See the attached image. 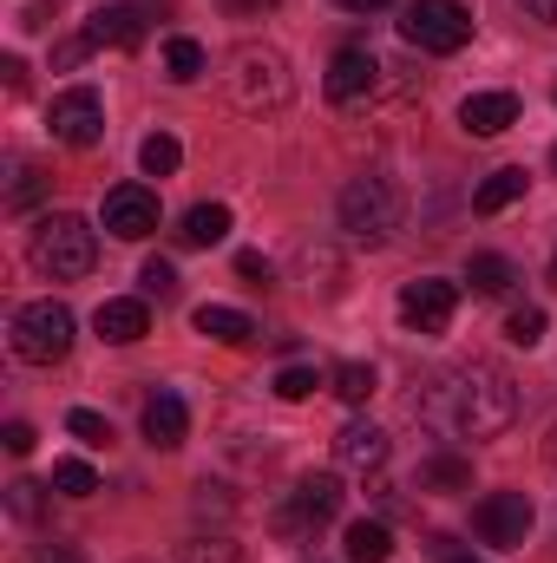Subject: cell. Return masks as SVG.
<instances>
[{"mask_svg":"<svg viewBox=\"0 0 557 563\" xmlns=\"http://www.w3.org/2000/svg\"><path fill=\"white\" fill-rule=\"evenodd\" d=\"M139 164H144V177H171V170L184 164V144L171 139V132H151V139L139 144Z\"/></svg>","mask_w":557,"mask_h":563,"instance_id":"obj_27","label":"cell"},{"mask_svg":"<svg viewBox=\"0 0 557 563\" xmlns=\"http://www.w3.org/2000/svg\"><path fill=\"white\" fill-rule=\"evenodd\" d=\"M394 558V531L381 518H354L348 525V563H387Z\"/></svg>","mask_w":557,"mask_h":563,"instance_id":"obj_21","label":"cell"},{"mask_svg":"<svg viewBox=\"0 0 557 563\" xmlns=\"http://www.w3.org/2000/svg\"><path fill=\"white\" fill-rule=\"evenodd\" d=\"M106 230H112L119 243H144V236L157 230V197H151L144 184H119V190L106 197Z\"/></svg>","mask_w":557,"mask_h":563,"instance_id":"obj_12","label":"cell"},{"mask_svg":"<svg viewBox=\"0 0 557 563\" xmlns=\"http://www.w3.org/2000/svg\"><path fill=\"white\" fill-rule=\"evenodd\" d=\"M92 328H99V341L132 347V341H144V334H151V308H144V295H112V301H99Z\"/></svg>","mask_w":557,"mask_h":563,"instance_id":"obj_13","label":"cell"},{"mask_svg":"<svg viewBox=\"0 0 557 563\" xmlns=\"http://www.w3.org/2000/svg\"><path fill=\"white\" fill-rule=\"evenodd\" d=\"M381 59L368 53V46H341L335 59H328V99L335 106H361V99H374L381 92Z\"/></svg>","mask_w":557,"mask_h":563,"instance_id":"obj_11","label":"cell"},{"mask_svg":"<svg viewBox=\"0 0 557 563\" xmlns=\"http://www.w3.org/2000/svg\"><path fill=\"white\" fill-rule=\"evenodd\" d=\"M139 282H144V295H157V301H164V295H177V269H171L164 256H151V263L139 269Z\"/></svg>","mask_w":557,"mask_h":563,"instance_id":"obj_34","label":"cell"},{"mask_svg":"<svg viewBox=\"0 0 557 563\" xmlns=\"http://www.w3.org/2000/svg\"><path fill=\"white\" fill-rule=\"evenodd\" d=\"M92 53H99V40H92V33H73V40H59V46H53V66H59V73H73V66H86Z\"/></svg>","mask_w":557,"mask_h":563,"instance_id":"obj_32","label":"cell"},{"mask_svg":"<svg viewBox=\"0 0 557 563\" xmlns=\"http://www.w3.org/2000/svg\"><path fill=\"white\" fill-rule=\"evenodd\" d=\"M335 465H341V472H381V465H387V432L368 426V420L341 426V432H335Z\"/></svg>","mask_w":557,"mask_h":563,"instance_id":"obj_14","label":"cell"},{"mask_svg":"<svg viewBox=\"0 0 557 563\" xmlns=\"http://www.w3.org/2000/svg\"><path fill=\"white\" fill-rule=\"evenodd\" d=\"M13 354L26 361V367H53V361H66L73 354V308L66 301H26V308H13Z\"/></svg>","mask_w":557,"mask_h":563,"instance_id":"obj_6","label":"cell"},{"mask_svg":"<svg viewBox=\"0 0 557 563\" xmlns=\"http://www.w3.org/2000/svg\"><path fill=\"white\" fill-rule=\"evenodd\" d=\"M452 308H459V288L439 276H419L401 288V321L414 328V334H446L452 328Z\"/></svg>","mask_w":557,"mask_h":563,"instance_id":"obj_10","label":"cell"},{"mask_svg":"<svg viewBox=\"0 0 557 563\" xmlns=\"http://www.w3.org/2000/svg\"><path fill=\"white\" fill-rule=\"evenodd\" d=\"M0 439H7V452H13V459H26V452H33V426H26V420H7Z\"/></svg>","mask_w":557,"mask_h":563,"instance_id":"obj_37","label":"cell"},{"mask_svg":"<svg viewBox=\"0 0 557 563\" xmlns=\"http://www.w3.org/2000/svg\"><path fill=\"white\" fill-rule=\"evenodd\" d=\"M184 432H190V407L177 400V394H157V400H144V439L151 445H184Z\"/></svg>","mask_w":557,"mask_h":563,"instance_id":"obj_17","label":"cell"},{"mask_svg":"<svg viewBox=\"0 0 557 563\" xmlns=\"http://www.w3.org/2000/svg\"><path fill=\"white\" fill-rule=\"evenodd\" d=\"M7 511H13L20 525H33V518L46 511V498H40V485H26V478H13V485H7Z\"/></svg>","mask_w":557,"mask_h":563,"instance_id":"obj_31","label":"cell"},{"mask_svg":"<svg viewBox=\"0 0 557 563\" xmlns=\"http://www.w3.org/2000/svg\"><path fill=\"white\" fill-rule=\"evenodd\" d=\"M86 33H92L99 46H125V53H132V46L144 40V13L132 7V0H112V7H99V13H92V26H86Z\"/></svg>","mask_w":557,"mask_h":563,"instance_id":"obj_16","label":"cell"},{"mask_svg":"<svg viewBox=\"0 0 557 563\" xmlns=\"http://www.w3.org/2000/svg\"><path fill=\"white\" fill-rule=\"evenodd\" d=\"M551 170H557V151H551Z\"/></svg>","mask_w":557,"mask_h":563,"instance_id":"obj_44","label":"cell"},{"mask_svg":"<svg viewBox=\"0 0 557 563\" xmlns=\"http://www.w3.org/2000/svg\"><path fill=\"white\" fill-rule=\"evenodd\" d=\"M459 125H466L472 139L512 132V125H518V92H472V99L459 106Z\"/></svg>","mask_w":557,"mask_h":563,"instance_id":"obj_15","label":"cell"},{"mask_svg":"<svg viewBox=\"0 0 557 563\" xmlns=\"http://www.w3.org/2000/svg\"><path fill=\"white\" fill-rule=\"evenodd\" d=\"M26 256H33V269H40L46 282H79V276H92V263H99V236H92V223H86V217L53 210V217H40V223H33Z\"/></svg>","mask_w":557,"mask_h":563,"instance_id":"obj_3","label":"cell"},{"mask_svg":"<svg viewBox=\"0 0 557 563\" xmlns=\"http://www.w3.org/2000/svg\"><path fill=\"white\" fill-rule=\"evenodd\" d=\"M335 7H348V13H381L387 0H335Z\"/></svg>","mask_w":557,"mask_h":563,"instance_id":"obj_41","label":"cell"},{"mask_svg":"<svg viewBox=\"0 0 557 563\" xmlns=\"http://www.w3.org/2000/svg\"><path fill=\"white\" fill-rule=\"evenodd\" d=\"M532 20H545V26H557V0H518Z\"/></svg>","mask_w":557,"mask_h":563,"instance_id":"obj_40","label":"cell"},{"mask_svg":"<svg viewBox=\"0 0 557 563\" xmlns=\"http://www.w3.org/2000/svg\"><path fill=\"white\" fill-rule=\"evenodd\" d=\"M551 282H557V256H551Z\"/></svg>","mask_w":557,"mask_h":563,"instance_id":"obj_43","label":"cell"},{"mask_svg":"<svg viewBox=\"0 0 557 563\" xmlns=\"http://www.w3.org/2000/svg\"><path fill=\"white\" fill-rule=\"evenodd\" d=\"M53 492H59V498H92V492H99V472H92L86 459H59V465H53Z\"/></svg>","mask_w":557,"mask_h":563,"instance_id":"obj_28","label":"cell"},{"mask_svg":"<svg viewBox=\"0 0 557 563\" xmlns=\"http://www.w3.org/2000/svg\"><path fill=\"white\" fill-rule=\"evenodd\" d=\"M472 485V459H459V452H433L426 465H419V492H466Z\"/></svg>","mask_w":557,"mask_h":563,"instance_id":"obj_20","label":"cell"},{"mask_svg":"<svg viewBox=\"0 0 557 563\" xmlns=\"http://www.w3.org/2000/svg\"><path fill=\"white\" fill-rule=\"evenodd\" d=\"M223 92H230L237 112L263 119V112H282V106L295 99V73H288V59H282L276 46L243 40V46L223 59Z\"/></svg>","mask_w":557,"mask_h":563,"instance_id":"obj_2","label":"cell"},{"mask_svg":"<svg viewBox=\"0 0 557 563\" xmlns=\"http://www.w3.org/2000/svg\"><path fill=\"white\" fill-rule=\"evenodd\" d=\"M46 132L59 144H73V151H92V144L106 139V99H99L92 86H66V92L46 106Z\"/></svg>","mask_w":557,"mask_h":563,"instance_id":"obj_8","label":"cell"},{"mask_svg":"<svg viewBox=\"0 0 557 563\" xmlns=\"http://www.w3.org/2000/svg\"><path fill=\"white\" fill-rule=\"evenodd\" d=\"M335 217H341V230H348V243H387L394 230H401V190L387 184V177H354L348 190H341V203H335Z\"/></svg>","mask_w":557,"mask_h":563,"instance_id":"obj_5","label":"cell"},{"mask_svg":"<svg viewBox=\"0 0 557 563\" xmlns=\"http://www.w3.org/2000/svg\"><path fill=\"white\" fill-rule=\"evenodd\" d=\"M197 334H210V341H223V347H243V341H256V321H250L243 308L204 301V308H197Z\"/></svg>","mask_w":557,"mask_h":563,"instance_id":"obj_18","label":"cell"},{"mask_svg":"<svg viewBox=\"0 0 557 563\" xmlns=\"http://www.w3.org/2000/svg\"><path fill=\"white\" fill-rule=\"evenodd\" d=\"M328 387H335V400H348V407H368L381 380H374V367H368V361H341V367L328 374Z\"/></svg>","mask_w":557,"mask_h":563,"instance_id":"obj_24","label":"cell"},{"mask_svg":"<svg viewBox=\"0 0 557 563\" xmlns=\"http://www.w3.org/2000/svg\"><path fill=\"white\" fill-rule=\"evenodd\" d=\"M315 387H321V374H315V367H282V374H276V394H282V400H308Z\"/></svg>","mask_w":557,"mask_h":563,"instance_id":"obj_33","label":"cell"},{"mask_svg":"<svg viewBox=\"0 0 557 563\" xmlns=\"http://www.w3.org/2000/svg\"><path fill=\"white\" fill-rule=\"evenodd\" d=\"M505 341H512V347H538V341H545V308H512Z\"/></svg>","mask_w":557,"mask_h":563,"instance_id":"obj_29","label":"cell"},{"mask_svg":"<svg viewBox=\"0 0 557 563\" xmlns=\"http://www.w3.org/2000/svg\"><path fill=\"white\" fill-rule=\"evenodd\" d=\"M401 40L414 53H459L472 40V13L459 0H414L407 20H401Z\"/></svg>","mask_w":557,"mask_h":563,"instance_id":"obj_7","label":"cell"},{"mask_svg":"<svg viewBox=\"0 0 557 563\" xmlns=\"http://www.w3.org/2000/svg\"><path fill=\"white\" fill-rule=\"evenodd\" d=\"M66 432H73L79 445H112V420H99L92 407H73V413H66Z\"/></svg>","mask_w":557,"mask_h":563,"instance_id":"obj_30","label":"cell"},{"mask_svg":"<svg viewBox=\"0 0 557 563\" xmlns=\"http://www.w3.org/2000/svg\"><path fill=\"white\" fill-rule=\"evenodd\" d=\"M518 197H525V170H518V164H505V170H492V177L472 190V210H479V217H499V210H505V203H518Z\"/></svg>","mask_w":557,"mask_h":563,"instance_id":"obj_19","label":"cell"},{"mask_svg":"<svg viewBox=\"0 0 557 563\" xmlns=\"http://www.w3.org/2000/svg\"><path fill=\"white\" fill-rule=\"evenodd\" d=\"M26 563H86V558H79L73 544H40V551H33Z\"/></svg>","mask_w":557,"mask_h":563,"instance_id":"obj_39","label":"cell"},{"mask_svg":"<svg viewBox=\"0 0 557 563\" xmlns=\"http://www.w3.org/2000/svg\"><path fill=\"white\" fill-rule=\"evenodd\" d=\"M139 563H144V558H139Z\"/></svg>","mask_w":557,"mask_h":563,"instance_id":"obj_46","label":"cell"},{"mask_svg":"<svg viewBox=\"0 0 557 563\" xmlns=\"http://www.w3.org/2000/svg\"><path fill=\"white\" fill-rule=\"evenodd\" d=\"M204 66H210V53H204L197 40H184V33H177V40H164V73H171L177 86L204 79Z\"/></svg>","mask_w":557,"mask_h":563,"instance_id":"obj_25","label":"cell"},{"mask_svg":"<svg viewBox=\"0 0 557 563\" xmlns=\"http://www.w3.org/2000/svg\"><path fill=\"white\" fill-rule=\"evenodd\" d=\"M335 518H341V478L335 472H308V478H295V492H282V505L270 511V531L282 544H308Z\"/></svg>","mask_w":557,"mask_h":563,"instance_id":"obj_4","label":"cell"},{"mask_svg":"<svg viewBox=\"0 0 557 563\" xmlns=\"http://www.w3.org/2000/svg\"><path fill=\"white\" fill-rule=\"evenodd\" d=\"M466 282H472V295H512L518 269H512V256H492V250H479V256L466 263Z\"/></svg>","mask_w":557,"mask_h":563,"instance_id":"obj_22","label":"cell"},{"mask_svg":"<svg viewBox=\"0 0 557 563\" xmlns=\"http://www.w3.org/2000/svg\"><path fill=\"white\" fill-rule=\"evenodd\" d=\"M452 563H472V558H452Z\"/></svg>","mask_w":557,"mask_h":563,"instance_id":"obj_45","label":"cell"},{"mask_svg":"<svg viewBox=\"0 0 557 563\" xmlns=\"http://www.w3.org/2000/svg\"><path fill=\"white\" fill-rule=\"evenodd\" d=\"M545 459H551V465H557V426H551V439H545Z\"/></svg>","mask_w":557,"mask_h":563,"instance_id":"obj_42","label":"cell"},{"mask_svg":"<svg viewBox=\"0 0 557 563\" xmlns=\"http://www.w3.org/2000/svg\"><path fill=\"white\" fill-rule=\"evenodd\" d=\"M472 531H479L492 551H518V544L532 538V498H525V492H492V498H479Z\"/></svg>","mask_w":557,"mask_h":563,"instance_id":"obj_9","label":"cell"},{"mask_svg":"<svg viewBox=\"0 0 557 563\" xmlns=\"http://www.w3.org/2000/svg\"><path fill=\"white\" fill-rule=\"evenodd\" d=\"M237 276H250L256 288H263V282L276 276V269H270V256H263V250H243V256H237Z\"/></svg>","mask_w":557,"mask_h":563,"instance_id":"obj_36","label":"cell"},{"mask_svg":"<svg viewBox=\"0 0 557 563\" xmlns=\"http://www.w3.org/2000/svg\"><path fill=\"white\" fill-rule=\"evenodd\" d=\"M414 413L439 426L446 439H499L518 420V380L499 361H466V367L439 374L426 394H414Z\"/></svg>","mask_w":557,"mask_h":563,"instance_id":"obj_1","label":"cell"},{"mask_svg":"<svg viewBox=\"0 0 557 563\" xmlns=\"http://www.w3.org/2000/svg\"><path fill=\"white\" fill-rule=\"evenodd\" d=\"M184 563H243V551L230 544V538H204V544H190Z\"/></svg>","mask_w":557,"mask_h":563,"instance_id":"obj_35","label":"cell"},{"mask_svg":"<svg viewBox=\"0 0 557 563\" xmlns=\"http://www.w3.org/2000/svg\"><path fill=\"white\" fill-rule=\"evenodd\" d=\"M40 190H46V177H40V164H26V157H13V164H7V210H33V203H40Z\"/></svg>","mask_w":557,"mask_h":563,"instance_id":"obj_26","label":"cell"},{"mask_svg":"<svg viewBox=\"0 0 557 563\" xmlns=\"http://www.w3.org/2000/svg\"><path fill=\"white\" fill-rule=\"evenodd\" d=\"M270 7H282V0H223L230 20H256V13H270Z\"/></svg>","mask_w":557,"mask_h":563,"instance_id":"obj_38","label":"cell"},{"mask_svg":"<svg viewBox=\"0 0 557 563\" xmlns=\"http://www.w3.org/2000/svg\"><path fill=\"white\" fill-rule=\"evenodd\" d=\"M184 243H197V250H210V243H223L230 236V210L223 203H197L190 217H184V230H177Z\"/></svg>","mask_w":557,"mask_h":563,"instance_id":"obj_23","label":"cell"}]
</instances>
